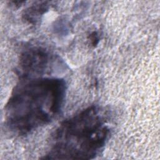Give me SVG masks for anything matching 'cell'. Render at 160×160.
<instances>
[{"mask_svg":"<svg viewBox=\"0 0 160 160\" xmlns=\"http://www.w3.org/2000/svg\"><path fill=\"white\" fill-rule=\"evenodd\" d=\"M5 107L9 129L24 135L50 122L62 109L66 86L56 78H23Z\"/></svg>","mask_w":160,"mask_h":160,"instance_id":"6da1fadb","label":"cell"},{"mask_svg":"<svg viewBox=\"0 0 160 160\" xmlns=\"http://www.w3.org/2000/svg\"><path fill=\"white\" fill-rule=\"evenodd\" d=\"M108 116L92 106L63 121L55 131L44 159H90L100 154L110 135Z\"/></svg>","mask_w":160,"mask_h":160,"instance_id":"7a4b0ae2","label":"cell"},{"mask_svg":"<svg viewBox=\"0 0 160 160\" xmlns=\"http://www.w3.org/2000/svg\"><path fill=\"white\" fill-rule=\"evenodd\" d=\"M52 58L44 49L31 48L26 49L20 58V68L22 78H32L48 71Z\"/></svg>","mask_w":160,"mask_h":160,"instance_id":"3957f363","label":"cell"}]
</instances>
